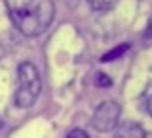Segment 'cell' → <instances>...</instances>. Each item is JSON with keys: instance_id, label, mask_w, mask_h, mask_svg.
<instances>
[{"instance_id": "1", "label": "cell", "mask_w": 152, "mask_h": 138, "mask_svg": "<svg viewBox=\"0 0 152 138\" xmlns=\"http://www.w3.org/2000/svg\"><path fill=\"white\" fill-rule=\"evenodd\" d=\"M12 25L25 37H37L45 33L53 21V0H4Z\"/></svg>"}, {"instance_id": "2", "label": "cell", "mask_w": 152, "mask_h": 138, "mask_svg": "<svg viewBox=\"0 0 152 138\" xmlns=\"http://www.w3.org/2000/svg\"><path fill=\"white\" fill-rule=\"evenodd\" d=\"M41 93V76L31 62H21L17 70V91H15V105L25 109L31 107Z\"/></svg>"}, {"instance_id": "3", "label": "cell", "mask_w": 152, "mask_h": 138, "mask_svg": "<svg viewBox=\"0 0 152 138\" xmlns=\"http://www.w3.org/2000/svg\"><path fill=\"white\" fill-rule=\"evenodd\" d=\"M119 115H121V105L115 101H103L101 105L95 109L91 117V126L97 132H111L117 128L119 124Z\"/></svg>"}, {"instance_id": "4", "label": "cell", "mask_w": 152, "mask_h": 138, "mask_svg": "<svg viewBox=\"0 0 152 138\" xmlns=\"http://www.w3.org/2000/svg\"><path fill=\"white\" fill-rule=\"evenodd\" d=\"M144 128L138 124V122H124V124H117L115 128V134L113 138H144Z\"/></svg>"}, {"instance_id": "5", "label": "cell", "mask_w": 152, "mask_h": 138, "mask_svg": "<svg viewBox=\"0 0 152 138\" xmlns=\"http://www.w3.org/2000/svg\"><path fill=\"white\" fill-rule=\"evenodd\" d=\"M129 50V43H119V46H115L111 52H107V54L101 56V62H111V60H115V58H119V56H124Z\"/></svg>"}, {"instance_id": "6", "label": "cell", "mask_w": 152, "mask_h": 138, "mask_svg": "<svg viewBox=\"0 0 152 138\" xmlns=\"http://www.w3.org/2000/svg\"><path fill=\"white\" fill-rule=\"evenodd\" d=\"M86 2H88V6L93 10H99L101 12V10H111L119 0H86Z\"/></svg>"}, {"instance_id": "7", "label": "cell", "mask_w": 152, "mask_h": 138, "mask_svg": "<svg viewBox=\"0 0 152 138\" xmlns=\"http://www.w3.org/2000/svg\"><path fill=\"white\" fill-rule=\"evenodd\" d=\"M95 84L97 87H111V76L109 74H105V72H97L95 74Z\"/></svg>"}, {"instance_id": "8", "label": "cell", "mask_w": 152, "mask_h": 138, "mask_svg": "<svg viewBox=\"0 0 152 138\" xmlns=\"http://www.w3.org/2000/svg\"><path fill=\"white\" fill-rule=\"evenodd\" d=\"M66 138H91V136H88L84 130H78V128H76V130H72V132H70Z\"/></svg>"}, {"instance_id": "9", "label": "cell", "mask_w": 152, "mask_h": 138, "mask_svg": "<svg viewBox=\"0 0 152 138\" xmlns=\"http://www.w3.org/2000/svg\"><path fill=\"white\" fill-rule=\"evenodd\" d=\"M146 111H148V113L152 115V95L148 97V99H146Z\"/></svg>"}]
</instances>
